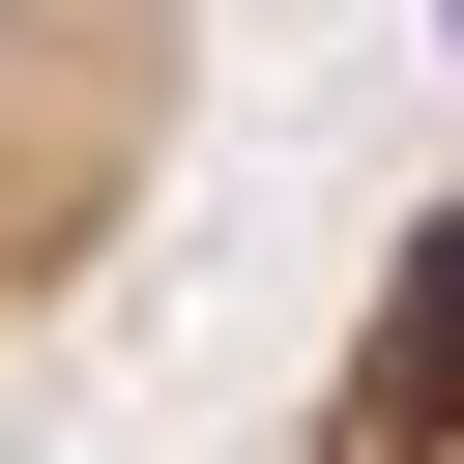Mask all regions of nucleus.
Returning <instances> with one entry per match:
<instances>
[{
  "label": "nucleus",
  "instance_id": "f257e3e1",
  "mask_svg": "<svg viewBox=\"0 0 464 464\" xmlns=\"http://www.w3.org/2000/svg\"><path fill=\"white\" fill-rule=\"evenodd\" d=\"M145 145H174V0H0V348L116 261Z\"/></svg>",
  "mask_w": 464,
  "mask_h": 464
}]
</instances>
